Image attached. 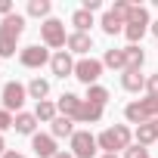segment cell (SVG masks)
<instances>
[{
	"label": "cell",
	"mask_w": 158,
	"mask_h": 158,
	"mask_svg": "<svg viewBox=\"0 0 158 158\" xmlns=\"http://www.w3.org/2000/svg\"><path fill=\"white\" fill-rule=\"evenodd\" d=\"M22 34H25V16L13 13L0 22V59L16 56V44H19Z\"/></svg>",
	"instance_id": "obj_1"
},
{
	"label": "cell",
	"mask_w": 158,
	"mask_h": 158,
	"mask_svg": "<svg viewBox=\"0 0 158 158\" xmlns=\"http://www.w3.org/2000/svg\"><path fill=\"white\" fill-rule=\"evenodd\" d=\"M130 136H133V133H130L127 124H115V127H106V130L96 136V143H99V149H102L106 155H115L118 149H124V152L130 149Z\"/></svg>",
	"instance_id": "obj_2"
},
{
	"label": "cell",
	"mask_w": 158,
	"mask_h": 158,
	"mask_svg": "<svg viewBox=\"0 0 158 158\" xmlns=\"http://www.w3.org/2000/svg\"><path fill=\"white\" fill-rule=\"evenodd\" d=\"M124 118L130 124H149V121H158V96H146V99H136L124 109Z\"/></svg>",
	"instance_id": "obj_3"
},
{
	"label": "cell",
	"mask_w": 158,
	"mask_h": 158,
	"mask_svg": "<svg viewBox=\"0 0 158 158\" xmlns=\"http://www.w3.org/2000/svg\"><path fill=\"white\" fill-rule=\"evenodd\" d=\"M40 40H44V47H50V50L65 47V44H68L65 22H59V19H47V22L40 25Z\"/></svg>",
	"instance_id": "obj_4"
},
{
	"label": "cell",
	"mask_w": 158,
	"mask_h": 158,
	"mask_svg": "<svg viewBox=\"0 0 158 158\" xmlns=\"http://www.w3.org/2000/svg\"><path fill=\"white\" fill-rule=\"evenodd\" d=\"M96 152H99V143L90 130H74V136H71V155L74 158H93Z\"/></svg>",
	"instance_id": "obj_5"
},
{
	"label": "cell",
	"mask_w": 158,
	"mask_h": 158,
	"mask_svg": "<svg viewBox=\"0 0 158 158\" xmlns=\"http://www.w3.org/2000/svg\"><path fill=\"white\" fill-rule=\"evenodd\" d=\"M102 62L99 59H81V62H74V77H77V81H81V84H87V87H93L96 81H99V74H102Z\"/></svg>",
	"instance_id": "obj_6"
},
{
	"label": "cell",
	"mask_w": 158,
	"mask_h": 158,
	"mask_svg": "<svg viewBox=\"0 0 158 158\" xmlns=\"http://www.w3.org/2000/svg\"><path fill=\"white\" fill-rule=\"evenodd\" d=\"M25 99H28V87H22L19 81L3 84V109L6 112H22Z\"/></svg>",
	"instance_id": "obj_7"
},
{
	"label": "cell",
	"mask_w": 158,
	"mask_h": 158,
	"mask_svg": "<svg viewBox=\"0 0 158 158\" xmlns=\"http://www.w3.org/2000/svg\"><path fill=\"white\" fill-rule=\"evenodd\" d=\"M53 56L47 53V47H40V44H31V47H22L19 50V62L25 65V68H40V65H47Z\"/></svg>",
	"instance_id": "obj_8"
},
{
	"label": "cell",
	"mask_w": 158,
	"mask_h": 158,
	"mask_svg": "<svg viewBox=\"0 0 158 158\" xmlns=\"http://www.w3.org/2000/svg\"><path fill=\"white\" fill-rule=\"evenodd\" d=\"M31 149H34L40 158H56V155H59L53 133H34V136H31Z\"/></svg>",
	"instance_id": "obj_9"
},
{
	"label": "cell",
	"mask_w": 158,
	"mask_h": 158,
	"mask_svg": "<svg viewBox=\"0 0 158 158\" xmlns=\"http://www.w3.org/2000/svg\"><path fill=\"white\" fill-rule=\"evenodd\" d=\"M50 68H53V74H56V77H71V74H74L71 53H68V50H59V53H53V59H50Z\"/></svg>",
	"instance_id": "obj_10"
},
{
	"label": "cell",
	"mask_w": 158,
	"mask_h": 158,
	"mask_svg": "<svg viewBox=\"0 0 158 158\" xmlns=\"http://www.w3.org/2000/svg\"><path fill=\"white\" fill-rule=\"evenodd\" d=\"M81 106H84V99H81V96H74V93H62L59 102H56L59 115H65V118H71V121H77V115H81Z\"/></svg>",
	"instance_id": "obj_11"
},
{
	"label": "cell",
	"mask_w": 158,
	"mask_h": 158,
	"mask_svg": "<svg viewBox=\"0 0 158 158\" xmlns=\"http://www.w3.org/2000/svg\"><path fill=\"white\" fill-rule=\"evenodd\" d=\"M65 47H68V53H81V56H84V53H90V50H93V37H90V34H84V31H71Z\"/></svg>",
	"instance_id": "obj_12"
},
{
	"label": "cell",
	"mask_w": 158,
	"mask_h": 158,
	"mask_svg": "<svg viewBox=\"0 0 158 158\" xmlns=\"http://www.w3.org/2000/svg\"><path fill=\"white\" fill-rule=\"evenodd\" d=\"M121 87H124L127 93H139V90H146V77H143L136 68H127V71L121 74Z\"/></svg>",
	"instance_id": "obj_13"
},
{
	"label": "cell",
	"mask_w": 158,
	"mask_h": 158,
	"mask_svg": "<svg viewBox=\"0 0 158 158\" xmlns=\"http://www.w3.org/2000/svg\"><path fill=\"white\" fill-rule=\"evenodd\" d=\"M152 143H158V124L155 121H149V124H139L136 127V146H152Z\"/></svg>",
	"instance_id": "obj_14"
},
{
	"label": "cell",
	"mask_w": 158,
	"mask_h": 158,
	"mask_svg": "<svg viewBox=\"0 0 158 158\" xmlns=\"http://www.w3.org/2000/svg\"><path fill=\"white\" fill-rule=\"evenodd\" d=\"M124 62H127V68H143V62H146V53H143V47L139 44H130V47H124ZM124 68V71H127Z\"/></svg>",
	"instance_id": "obj_15"
},
{
	"label": "cell",
	"mask_w": 158,
	"mask_h": 158,
	"mask_svg": "<svg viewBox=\"0 0 158 158\" xmlns=\"http://www.w3.org/2000/svg\"><path fill=\"white\" fill-rule=\"evenodd\" d=\"M13 127H16L19 133H25V136H28V133L34 136V127H37V118H34L31 112H19V115H16V121H13Z\"/></svg>",
	"instance_id": "obj_16"
},
{
	"label": "cell",
	"mask_w": 158,
	"mask_h": 158,
	"mask_svg": "<svg viewBox=\"0 0 158 158\" xmlns=\"http://www.w3.org/2000/svg\"><path fill=\"white\" fill-rule=\"evenodd\" d=\"M102 118V106H93V102H87L84 99V106H81V115H77V121L81 124H96Z\"/></svg>",
	"instance_id": "obj_17"
},
{
	"label": "cell",
	"mask_w": 158,
	"mask_h": 158,
	"mask_svg": "<svg viewBox=\"0 0 158 158\" xmlns=\"http://www.w3.org/2000/svg\"><path fill=\"white\" fill-rule=\"evenodd\" d=\"M149 28H152V22H127V25H124V34H127L130 44H139Z\"/></svg>",
	"instance_id": "obj_18"
},
{
	"label": "cell",
	"mask_w": 158,
	"mask_h": 158,
	"mask_svg": "<svg viewBox=\"0 0 158 158\" xmlns=\"http://www.w3.org/2000/svg\"><path fill=\"white\" fill-rule=\"evenodd\" d=\"M34 118L37 121H56L59 118V109H56V102H50V99H44V102H37V109H34Z\"/></svg>",
	"instance_id": "obj_19"
},
{
	"label": "cell",
	"mask_w": 158,
	"mask_h": 158,
	"mask_svg": "<svg viewBox=\"0 0 158 158\" xmlns=\"http://www.w3.org/2000/svg\"><path fill=\"white\" fill-rule=\"evenodd\" d=\"M50 10H53V3L50 0H28V16H34V19H50Z\"/></svg>",
	"instance_id": "obj_20"
},
{
	"label": "cell",
	"mask_w": 158,
	"mask_h": 158,
	"mask_svg": "<svg viewBox=\"0 0 158 158\" xmlns=\"http://www.w3.org/2000/svg\"><path fill=\"white\" fill-rule=\"evenodd\" d=\"M28 96H31V99H37V102H44V99L50 96V84L44 81V77H34V81L28 84Z\"/></svg>",
	"instance_id": "obj_21"
},
{
	"label": "cell",
	"mask_w": 158,
	"mask_h": 158,
	"mask_svg": "<svg viewBox=\"0 0 158 158\" xmlns=\"http://www.w3.org/2000/svg\"><path fill=\"white\" fill-rule=\"evenodd\" d=\"M53 136H74V121L71 118H65V115H59L56 121H53Z\"/></svg>",
	"instance_id": "obj_22"
},
{
	"label": "cell",
	"mask_w": 158,
	"mask_h": 158,
	"mask_svg": "<svg viewBox=\"0 0 158 158\" xmlns=\"http://www.w3.org/2000/svg\"><path fill=\"white\" fill-rule=\"evenodd\" d=\"M84 99L93 102V106H102V109H106V102H109V90L99 87V84H93V87H87V96H84Z\"/></svg>",
	"instance_id": "obj_23"
},
{
	"label": "cell",
	"mask_w": 158,
	"mask_h": 158,
	"mask_svg": "<svg viewBox=\"0 0 158 158\" xmlns=\"http://www.w3.org/2000/svg\"><path fill=\"white\" fill-rule=\"evenodd\" d=\"M71 25H74V31H84V34H87V28L93 25V13H87V10L71 13Z\"/></svg>",
	"instance_id": "obj_24"
},
{
	"label": "cell",
	"mask_w": 158,
	"mask_h": 158,
	"mask_svg": "<svg viewBox=\"0 0 158 158\" xmlns=\"http://www.w3.org/2000/svg\"><path fill=\"white\" fill-rule=\"evenodd\" d=\"M102 65H109V68H127V62H124V50H106V56H102Z\"/></svg>",
	"instance_id": "obj_25"
},
{
	"label": "cell",
	"mask_w": 158,
	"mask_h": 158,
	"mask_svg": "<svg viewBox=\"0 0 158 158\" xmlns=\"http://www.w3.org/2000/svg\"><path fill=\"white\" fill-rule=\"evenodd\" d=\"M127 22H149V10L130 3V10H127Z\"/></svg>",
	"instance_id": "obj_26"
},
{
	"label": "cell",
	"mask_w": 158,
	"mask_h": 158,
	"mask_svg": "<svg viewBox=\"0 0 158 158\" xmlns=\"http://www.w3.org/2000/svg\"><path fill=\"white\" fill-rule=\"evenodd\" d=\"M124 158H149V152H146L143 146H130V149L124 152Z\"/></svg>",
	"instance_id": "obj_27"
},
{
	"label": "cell",
	"mask_w": 158,
	"mask_h": 158,
	"mask_svg": "<svg viewBox=\"0 0 158 158\" xmlns=\"http://www.w3.org/2000/svg\"><path fill=\"white\" fill-rule=\"evenodd\" d=\"M13 121H16V118H13V115H10L6 109H0V130H6V127H13Z\"/></svg>",
	"instance_id": "obj_28"
},
{
	"label": "cell",
	"mask_w": 158,
	"mask_h": 158,
	"mask_svg": "<svg viewBox=\"0 0 158 158\" xmlns=\"http://www.w3.org/2000/svg\"><path fill=\"white\" fill-rule=\"evenodd\" d=\"M146 90H149V96H158V74H152L146 81Z\"/></svg>",
	"instance_id": "obj_29"
},
{
	"label": "cell",
	"mask_w": 158,
	"mask_h": 158,
	"mask_svg": "<svg viewBox=\"0 0 158 158\" xmlns=\"http://www.w3.org/2000/svg\"><path fill=\"white\" fill-rule=\"evenodd\" d=\"M0 13H3V19L13 16V0H0Z\"/></svg>",
	"instance_id": "obj_30"
},
{
	"label": "cell",
	"mask_w": 158,
	"mask_h": 158,
	"mask_svg": "<svg viewBox=\"0 0 158 158\" xmlns=\"http://www.w3.org/2000/svg\"><path fill=\"white\" fill-rule=\"evenodd\" d=\"M99 6H102L99 0H84V6H81V10H87V13H96Z\"/></svg>",
	"instance_id": "obj_31"
},
{
	"label": "cell",
	"mask_w": 158,
	"mask_h": 158,
	"mask_svg": "<svg viewBox=\"0 0 158 158\" xmlns=\"http://www.w3.org/2000/svg\"><path fill=\"white\" fill-rule=\"evenodd\" d=\"M3 158H25V155H19V152H6Z\"/></svg>",
	"instance_id": "obj_32"
},
{
	"label": "cell",
	"mask_w": 158,
	"mask_h": 158,
	"mask_svg": "<svg viewBox=\"0 0 158 158\" xmlns=\"http://www.w3.org/2000/svg\"><path fill=\"white\" fill-rule=\"evenodd\" d=\"M0 155H6V143H3V136H0Z\"/></svg>",
	"instance_id": "obj_33"
},
{
	"label": "cell",
	"mask_w": 158,
	"mask_h": 158,
	"mask_svg": "<svg viewBox=\"0 0 158 158\" xmlns=\"http://www.w3.org/2000/svg\"><path fill=\"white\" fill-rule=\"evenodd\" d=\"M149 31H152V34L158 37V22H152V28H149Z\"/></svg>",
	"instance_id": "obj_34"
},
{
	"label": "cell",
	"mask_w": 158,
	"mask_h": 158,
	"mask_svg": "<svg viewBox=\"0 0 158 158\" xmlns=\"http://www.w3.org/2000/svg\"><path fill=\"white\" fill-rule=\"evenodd\" d=\"M56 158H74V155H71V152H59Z\"/></svg>",
	"instance_id": "obj_35"
},
{
	"label": "cell",
	"mask_w": 158,
	"mask_h": 158,
	"mask_svg": "<svg viewBox=\"0 0 158 158\" xmlns=\"http://www.w3.org/2000/svg\"><path fill=\"white\" fill-rule=\"evenodd\" d=\"M102 158H118V155H102Z\"/></svg>",
	"instance_id": "obj_36"
},
{
	"label": "cell",
	"mask_w": 158,
	"mask_h": 158,
	"mask_svg": "<svg viewBox=\"0 0 158 158\" xmlns=\"http://www.w3.org/2000/svg\"><path fill=\"white\" fill-rule=\"evenodd\" d=\"M155 6H158V0H155Z\"/></svg>",
	"instance_id": "obj_37"
},
{
	"label": "cell",
	"mask_w": 158,
	"mask_h": 158,
	"mask_svg": "<svg viewBox=\"0 0 158 158\" xmlns=\"http://www.w3.org/2000/svg\"><path fill=\"white\" fill-rule=\"evenodd\" d=\"M155 124H158V121H155Z\"/></svg>",
	"instance_id": "obj_38"
}]
</instances>
